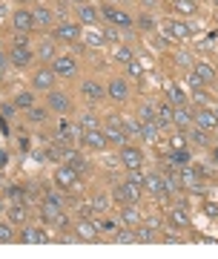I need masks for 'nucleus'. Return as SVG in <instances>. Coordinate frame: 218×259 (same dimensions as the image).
<instances>
[{
    "mask_svg": "<svg viewBox=\"0 0 218 259\" xmlns=\"http://www.w3.org/2000/svg\"><path fill=\"white\" fill-rule=\"evenodd\" d=\"M175 64L184 66V69H192V64H195V61H192L190 52H178V55H175Z\"/></svg>",
    "mask_w": 218,
    "mask_h": 259,
    "instance_id": "09e8293b",
    "label": "nucleus"
},
{
    "mask_svg": "<svg viewBox=\"0 0 218 259\" xmlns=\"http://www.w3.org/2000/svg\"><path fill=\"white\" fill-rule=\"evenodd\" d=\"M32 49H29V44L26 40H15L9 47V64L12 66H18V69H26L29 64H32Z\"/></svg>",
    "mask_w": 218,
    "mask_h": 259,
    "instance_id": "7ed1b4c3",
    "label": "nucleus"
},
{
    "mask_svg": "<svg viewBox=\"0 0 218 259\" xmlns=\"http://www.w3.org/2000/svg\"><path fill=\"white\" fill-rule=\"evenodd\" d=\"M43 204H52V207H61V210H64L66 207V196L58 193V190H49V193L43 196Z\"/></svg>",
    "mask_w": 218,
    "mask_h": 259,
    "instance_id": "e433bc0d",
    "label": "nucleus"
},
{
    "mask_svg": "<svg viewBox=\"0 0 218 259\" xmlns=\"http://www.w3.org/2000/svg\"><path fill=\"white\" fill-rule=\"evenodd\" d=\"M15 107H18V110H29V107H35V93H32V90H23V93H18L15 95Z\"/></svg>",
    "mask_w": 218,
    "mask_h": 259,
    "instance_id": "2f4dec72",
    "label": "nucleus"
},
{
    "mask_svg": "<svg viewBox=\"0 0 218 259\" xmlns=\"http://www.w3.org/2000/svg\"><path fill=\"white\" fill-rule=\"evenodd\" d=\"M192 72H195V75L201 78V83H204V87L215 81V69H212V66H209L207 61H195V64H192Z\"/></svg>",
    "mask_w": 218,
    "mask_h": 259,
    "instance_id": "bb28decb",
    "label": "nucleus"
},
{
    "mask_svg": "<svg viewBox=\"0 0 218 259\" xmlns=\"http://www.w3.org/2000/svg\"><path fill=\"white\" fill-rule=\"evenodd\" d=\"M37 58H40V61H54V58H58V40H54V37H43V40L37 44Z\"/></svg>",
    "mask_w": 218,
    "mask_h": 259,
    "instance_id": "b1692460",
    "label": "nucleus"
},
{
    "mask_svg": "<svg viewBox=\"0 0 218 259\" xmlns=\"http://www.w3.org/2000/svg\"><path fill=\"white\" fill-rule=\"evenodd\" d=\"M144 190H149L152 196H167V185H164L161 173H144Z\"/></svg>",
    "mask_w": 218,
    "mask_h": 259,
    "instance_id": "6ab92c4d",
    "label": "nucleus"
},
{
    "mask_svg": "<svg viewBox=\"0 0 218 259\" xmlns=\"http://www.w3.org/2000/svg\"><path fill=\"white\" fill-rule=\"evenodd\" d=\"M78 23L95 26V23H100V12L95 9V6H89V3H81V6H78Z\"/></svg>",
    "mask_w": 218,
    "mask_h": 259,
    "instance_id": "5701e85b",
    "label": "nucleus"
},
{
    "mask_svg": "<svg viewBox=\"0 0 218 259\" xmlns=\"http://www.w3.org/2000/svg\"><path fill=\"white\" fill-rule=\"evenodd\" d=\"M170 225H173V228H181V231H187V228H190V213H187V207H184V204L170 207Z\"/></svg>",
    "mask_w": 218,
    "mask_h": 259,
    "instance_id": "412c9836",
    "label": "nucleus"
},
{
    "mask_svg": "<svg viewBox=\"0 0 218 259\" xmlns=\"http://www.w3.org/2000/svg\"><path fill=\"white\" fill-rule=\"evenodd\" d=\"M98 12H100V20H106L109 26H118V29H124V32H132V29H135V20H132V15H129V12H124L121 6L103 3Z\"/></svg>",
    "mask_w": 218,
    "mask_h": 259,
    "instance_id": "f257e3e1",
    "label": "nucleus"
},
{
    "mask_svg": "<svg viewBox=\"0 0 218 259\" xmlns=\"http://www.w3.org/2000/svg\"><path fill=\"white\" fill-rule=\"evenodd\" d=\"M164 101H170L173 107H187L190 98H187V93H184L178 83H170V87H167V95H164Z\"/></svg>",
    "mask_w": 218,
    "mask_h": 259,
    "instance_id": "393cba45",
    "label": "nucleus"
},
{
    "mask_svg": "<svg viewBox=\"0 0 218 259\" xmlns=\"http://www.w3.org/2000/svg\"><path fill=\"white\" fill-rule=\"evenodd\" d=\"M75 239H81V242H95V239H98V225L89 222V219H81V222L75 225Z\"/></svg>",
    "mask_w": 218,
    "mask_h": 259,
    "instance_id": "a211bd4d",
    "label": "nucleus"
},
{
    "mask_svg": "<svg viewBox=\"0 0 218 259\" xmlns=\"http://www.w3.org/2000/svg\"><path fill=\"white\" fill-rule=\"evenodd\" d=\"M135 26H138V29H144V32H155V29H158V23H155V18L149 15V12H144V15L135 20Z\"/></svg>",
    "mask_w": 218,
    "mask_h": 259,
    "instance_id": "ea45409f",
    "label": "nucleus"
},
{
    "mask_svg": "<svg viewBox=\"0 0 218 259\" xmlns=\"http://www.w3.org/2000/svg\"><path fill=\"white\" fill-rule=\"evenodd\" d=\"M9 196L15 202H23V187H9Z\"/></svg>",
    "mask_w": 218,
    "mask_h": 259,
    "instance_id": "5fc2aeb1",
    "label": "nucleus"
},
{
    "mask_svg": "<svg viewBox=\"0 0 218 259\" xmlns=\"http://www.w3.org/2000/svg\"><path fill=\"white\" fill-rule=\"evenodd\" d=\"M86 44H89V47H103V44H106V37L98 35V32H86Z\"/></svg>",
    "mask_w": 218,
    "mask_h": 259,
    "instance_id": "3c124183",
    "label": "nucleus"
},
{
    "mask_svg": "<svg viewBox=\"0 0 218 259\" xmlns=\"http://www.w3.org/2000/svg\"><path fill=\"white\" fill-rule=\"evenodd\" d=\"M195 124L204 130H218V112L215 110H195Z\"/></svg>",
    "mask_w": 218,
    "mask_h": 259,
    "instance_id": "4be33fe9",
    "label": "nucleus"
},
{
    "mask_svg": "<svg viewBox=\"0 0 218 259\" xmlns=\"http://www.w3.org/2000/svg\"><path fill=\"white\" fill-rule=\"evenodd\" d=\"M103 136H106L109 144H118V147H124L127 144V130H124V124H121L118 115H109L106 118V127H103Z\"/></svg>",
    "mask_w": 218,
    "mask_h": 259,
    "instance_id": "20e7f679",
    "label": "nucleus"
},
{
    "mask_svg": "<svg viewBox=\"0 0 218 259\" xmlns=\"http://www.w3.org/2000/svg\"><path fill=\"white\" fill-rule=\"evenodd\" d=\"M81 141H83L89 150H106V147H109V141H106V136H103V130H100V127L83 130V133H81Z\"/></svg>",
    "mask_w": 218,
    "mask_h": 259,
    "instance_id": "ddd939ff",
    "label": "nucleus"
},
{
    "mask_svg": "<svg viewBox=\"0 0 218 259\" xmlns=\"http://www.w3.org/2000/svg\"><path fill=\"white\" fill-rule=\"evenodd\" d=\"M92 207L98 213H106L109 210V196L106 193H95V199H92Z\"/></svg>",
    "mask_w": 218,
    "mask_h": 259,
    "instance_id": "a18cd8bd",
    "label": "nucleus"
},
{
    "mask_svg": "<svg viewBox=\"0 0 218 259\" xmlns=\"http://www.w3.org/2000/svg\"><path fill=\"white\" fill-rule=\"evenodd\" d=\"M209 158H212V164L218 167V147H212V150H209Z\"/></svg>",
    "mask_w": 218,
    "mask_h": 259,
    "instance_id": "052dcab7",
    "label": "nucleus"
},
{
    "mask_svg": "<svg viewBox=\"0 0 218 259\" xmlns=\"http://www.w3.org/2000/svg\"><path fill=\"white\" fill-rule=\"evenodd\" d=\"M127 182H132V185H138L141 190H144V173H141V167L138 170H129V179Z\"/></svg>",
    "mask_w": 218,
    "mask_h": 259,
    "instance_id": "603ef678",
    "label": "nucleus"
},
{
    "mask_svg": "<svg viewBox=\"0 0 218 259\" xmlns=\"http://www.w3.org/2000/svg\"><path fill=\"white\" fill-rule=\"evenodd\" d=\"M138 219H141V213H138V204H124V207H121V222H124V225L135 228Z\"/></svg>",
    "mask_w": 218,
    "mask_h": 259,
    "instance_id": "c756f323",
    "label": "nucleus"
},
{
    "mask_svg": "<svg viewBox=\"0 0 218 259\" xmlns=\"http://www.w3.org/2000/svg\"><path fill=\"white\" fill-rule=\"evenodd\" d=\"M215 3H218V0H215Z\"/></svg>",
    "mask_w": 218,
    "mask_h": 259,
    "instance_id": "338daca9",
    "label": "nucleus"
},
{
    "mask_svg": "<svg viewBox=\"0 0 218 259\" xmlns=\"http://www.w3.org/2000/svg\"><path fill=\"white\" fill-rule=\"evenodd\" d=\"M23 219H26V204H12L9 207V222L12 225H18V222H23Z\"/></svg>",
    "mask_w": 218,
    "mask_h": 259,
    "instance_id": "a19ab883",
    "label": "nucleus"
},
{
    "mask_svg": "<svg viewBox=\"0 0 218 259\" xmlns=\"http://www.w3.org/2000/svg\"><path fill=\"white\" fill-rule=\"evenodd\" d=\"M81 95L86 98V101L98 104V101H103V98H106V87H103V83H98V81H83L81 83Z\"/></svg>",
    "mask_w": 218,
    "mask_h": 259,
    "instance_id": "2eb2a0df",
    "label": "nucleus"
},
{
    "mask_svg": "<svg viewBox=\"0 0 218 259\" xmlns=\"http://www.w3.org/2000/svg\"><path fill=\"white\" fill-rule=\"evenodd\" d=\"M112 55H115L118 64H129V61L135 58V49L129 47V44H115V52H112Z\"/></svg>",
    "mask_w": 218,
    "mask_h": 259,
    "instance_id": "7c9ffc66",
    "label": "nucleus"
},
{
    "mask_svg": "<svg viewBox=\"0 0 218 259\" xmlns=\"http://www.w3.org/2000/svg\"><path fill=\"white\" fill-rule=\"evenodd\" d=\"M135 239L144 242V245H152V242H158V233L149 225H135Z\"/></svg>",
    "mask_w": 218,
    "mask_h": 259,
    "instance_id": "c85d7f7f",
    "label": "nucleus"
},
{
    "mask_svg": "<svg viewBox=\"0 0 218 259\" xmlns=\"http://www.w3.org/2000/svg\"><path fill=\"white\" fill-rule=\"evenodd\" d=\"M164 32H167V37H173V40H187V37L192 35L190 32V23H184V20H164Z\"/></svg>",
    "mask_w": 218,
    "mask_h": 259,
    "instance_id": "f8f14e48",
    "label": "nucleus"
},
{
    "mask_svg": "<svg viewBox=\"0 0 218 259\" xmlns=\"http://www.w3.org/2000/svg\"><path fill=\"white\" fill-rule=\"evenodd\" d=\"M158 136H161V127H158L155 121L141 124V139H144V141H158Z\"/></svg>",
    "mask_w": 218,
    "mask_h": 259,
    "instance_id": "473e14b6",
    "label": "nucleus"
},
{
    "mask_svg": "<svg viewBox=\"0 0 218 259\" xmlns=\"http://www.w3.org/2000/svg\"><path fill=\"white\" fill-rule=\"evenodd\" d=\"M26 112H29L26 118L32 121V124H43V121L49 118V110H43V107H29Z\"/></svg>",
    "mask_w": 218,
    "mask_h": 259,
    "instance_id": "4c0bfd02",
    "label": "nucleus"
},
{
    "mask_svg": "<svg viewBox=\"0 0 218 259\" xmlns=\"http://www.w3.org/2000/svg\"><path fill=\"white\" fill-rule=\"evenodd\" d=\"M170 144H173V150H184V147H187V136H184V130H178V133H175Z\"/></svg>",
    "mask_w": 218,
    "mask_h": 259,
    "instance_id": "8fccbe9b",
    "label": "nucleus"
},
{
    "mask_svg": "<svg viewBox=\"0 0 218 259\" xmlns=\"http://www.w3.org/2000/svg\"><path fill=\"white\" fill-rule=\"evenodd\" d=\"M106 95L115 104H127L129 101V81L127 78H112L109 87H106Z\"/></svg>",
    "mask_w": 218,
    "mask_h": 259,
    "instance_id": "1a4fd4ad",
    "label": "nucleus"
},
{
    "mask_svg": "<svg viewBox=\"0 0 218 259\" xmlns=\"http://www.w3.org/2000/svg\"><path fill=\"white\" fill-rule=\"evenodd\" d=\"M127 75H129V78H135V81H144V78H146V69L141 66V61H138V58H132V61L127 64Z\"/></svg>",
    "mask_w": 218,
    "mask_h": 259,
    "instance_id": "f704fd0d",
    "label": "nucleus"
},
{
    "mask_svg": "<svg viewBox=\"0 0 218 259\" xmlns=\"http://www.w3.org/2000/svg\"><path fill=\"white\" fill-rule=\"evenodd\" d=\"M6 69H9V55L0 49V72H6Z\"/></svg>",
    "mask_w": 218,
    "mask_h": 259,
    "instance_id": "6e6d98bb",
    "label": "nucleus"
},
{
    "mask_svg": "<svg viewBox=\"0 0 218 259\" xmlns=\"http://www.w3.org/2000/svg\"><path fill=\"white\" fill-rule=\"evenodd\" d=\"M190 139L192 141H195V144H201V147H204V144H207V130H204V127H198V124H192V127H190Z\"/></svg>",
    "mask_w": 218,
    "mask_h": 259,
    "instance_id": "37998d69",
    "label": "nucleus"
},
{
    "mask_svg": "<svg viewBox=\"0 0 218 259\" xmlns=\"http://www.w3.org/2000/svg\"><path fill=\"white\" fill-rule=\"evenodd\" d=\"M121 164L127 167V170H138V167L144 164V150L132 147V144H124L121 147Z\"/></svg>",
    "mask_w": 218,
    "mask_h": 259,
    "instance_id": "9d476101",
    "label": "nucleus"
},
{
    "mask_svg": "<svg viewBox=\"0 0 218 259\" xmlns=\"http://www.w3.org/2000/svg\"><path fill=\"white\" fill-rule=\"evenodd\" d=\"M112 239L118 242V245H132V242H138V239H135V228L124 225V228H121V231L115 233V236H112Z\"/></svg>",
    "mask_w": 218,
    "mask_h": 259,
    "instance_id": "72a5a7b5",
    "label": "nucleus"
},
{
    "mask_svg": "<svg viewBox=\"0 0 218 259\" xmlns=\"http://www.w3.org/2000/svg\"><path fill=\"white\" fill-rule=\"evenodd\" d=\"M6 161H9V153H6V150H0V170L6 167Z\"/></svg>",
    "mask_w": 218,
    "mask_h": 259,
    "instance_id": "bf43d9fd",
    "label": "nucleus"
},
{
    "mask_svg": "<svg viewBox=\"0 0 218 259\" xmlns=\"http://www.w3.org/2000/svg\"><path fill=\"white\" fill-rule=\"evenodd\" d=\"M170 161H173V167H178V170L187 167V164H190V153H187V147H184V150H173V153H170Z\"/></svg>",
    "mask_w": 218,
    "mask_h": 259,
    "instance_id": "c9c22d12",
    "label": "nucleus"
},
{
    "mask_svg": "<svg viewBox=\"0 0 218 259\" xmlns=\"http://www.w3.org/2000/svg\"><path fill=\"white\" fill-rule=\"evenodd\" d=\"M54 83H58V75L52 72V66L32 72V90L35 93H49V90H54Z\"/></svg>",
    "mask_w": 218,
    "mask_h": 259,
    "instance_id": "39448f33",
    "label": "nucleus"
},
{
    "mask_svg": "<svg viewBox=\"0 0 218 259\" xmlns=\"http://www.w3.org/2000/svg\"><path fill=\"white\" fill-rule=\"evenodd\" d=\"M54 185L61 187V190H69V187H78L81 185V173H75L69 164H61L54 170Z\"/></svg>",
    "mask_w": 218,
    "mask_h": 259,
    "instance_id": "0eeeda50",
    "label": "nucleus"
},
{
    "mask_svg": "<svg viewBox=\"0 0 218 259\" xmlns=\"http://www.w3.org/2000/svg\"><path fill=\"white\" fill-rule=\"evenodd\" d=\"M20 242H26V245H46L49 236H46V231H40L37 225H26V228L20 231Z\"/></svg>",
    "mask_w": 218,
    "mask_h": 259,
    "instance_id": "f3484780",
    "label": "nucleus"
},
{
    "mask_svg": "<svg viewBox=\"0 0 218 259\" xmlns=\"http://www.w3.org/2000/svg\"><path fill=\"white\" fill-rule=\"evenodd\" d=\"M173 12L175 15H184V18H192L198 12V3L195 0H173Z\"/></svg>",
    "mask_w": 218,
    "mask_h": 259,
    "instance_id": "cd10ccee",
    "label": "nucleus"
},
{
    "mask_svg": "<svg viewBox=\"0 0 218 259\" xmlns=\"http://www.w3.org/2000/svg\"><path fill=\"white\" fill-rule=\"evenodd\" d=\"M192 124H195V112H192L190 107H175V112H173V127L187 133Z\"/></svg>",
    "mask_w": 218,
    "mask_h": 259,
    "instance_id": "dca6fc26",
    "label": "nucleus"
},
{
    "mask_svg": "<svg viewBox=\"0 0 218 259\" xmlns=\"http://www.w3.org/2000/svg\"><path fill=\"white\" fill-rule=\"evenodd\" d=\"M115 199L121 204H138L141 202V187L132 185V182H121V185H115Z\"/></svg>",
    "mask_w": 218,
    "mask_h": 259,
    "instance_id": "6e6552de",
    "label": "nucleus"
},
{
    "mask_svg": "<svg viewBox=\"0 0 218 259\" xmlns=\"http://www.w3.org/2000/svg\"><path fill=\"white\" fill-rule=\"evenodd\" d=\"M100 231H115V222H100Z\"/></svg>",
    "mask_w": 218,
    "mask_h": 259,
    "instance_id": "680f3d73",
    "label": "nucleus"
},
{
    "mask_svg": "<svg viewBox=\"0 0 218 259\" xmlns=\"http://www.w3.org/2000/svg\"><path fill=\"white\" fill-rule=\"evenodd\" d=\"M144 3V9H152V6H158V0H141Z\"/></svg>",
    "mask_w": 218,
    "mask_h": 259,
    "instance_id": "e2e57ef3",
    "label": "nucleus"
},
{
    "mask_svg": "<svg viewBox=\"0 0 218 259\" xmlns=\"http://www.w3.org/2000/svg\"><path fill=\"white\" fill-rule=\"evenodd\" d=\"M69 3H75V6H81V3H86V0H69Z\"/></svg>",
    "mask_w": 218,
    "mask_h": 259,
    "instance_id": "0e129e2a",
    "label": "nucleus"
},
{
    "mask_svg": "<svg viewBox=\"0 0 218 259\" xmlns=\"http://www.w3.org/2000/svg\"><path fill=\"white\" fill-rule=\"evenodd\" d=\"M46 104H49V110L58 112V115H66V112L72 110V98L61 90H49L46 93Z\"/></svg>",
    "mask_w": 218,
    "mask_h": 259,
    "instance_id": "423d86ee",
    "label": "nucleus"
},
{
    "mask_svg": "<svg viewBox=\"0 0 218 259\" xmlns=\"http://www.w3.org/2000/svg\"><path fill=\"white\" fill-rule=\"evenodd\" d=\"M35 26L37 23H35V18H32V12L29 9H18L15 15H12V29L20 32V35H23V32H32Z\"/></svg>",
    "mask_w": 218,
    "mask_h": 259,
    "instance_id": "4468645a",
    "label": "nucleus"
},
{
    "mask_svg": "<svg viewBox=\"0 0 218 259\" xmlns=\"http://www.w3.org/2000/svg\"><path fill=\"white\" fill-rule=\"evenodd\" d=\"M18 3H40V0H18Z\"/></svg>",
    "mask_w": 218,
    "mask_h": 259,
    "instance_id": "69168bd1",
    "label": "nucleus"
},
{
    "mask_svg": "<svg viewBox=\"0 0 218 259\" xmlns=\"http://www.w3.org/2000/svg\"><path fill=\"white\" fill-rule=\"evenodd\" d=\"M121 124H124V130H127V136L129 133H132V136H141V121L138 118H124Z\"/></svg>",
    "mask_w": 218,
    "mask_h": 259,
    "instance_id": "de8ad7c7",
    "label": "nucleus"
},
{
    "mask_svg": "<svg viewBox=\"0 0 218 259\" xmlns=\"http://www.w3.org/2000/svg\"><path fill=\"white\" fill-rule=\"evenodd\" d=\"M158 118V110H155V104H144L141 110H138V121L146 124V121H155Z\"/></svg>",
    "mask_w": 218,
    "mask_h": 259,
    "instance_id": "58836bf2",
    "label": "nucleus"
},
{
    "mask_svg": "<svg viewBox=\"0 0 218 259\" xmlns=\"http://www.w3.org/2000/svg\"><path fill=\"white\" fill-rule=\"evenodd\" d=\"M15 110H18V107H15V104H6V107H3V110H0V112H3V115H6V118H9V115H12V112H15Z\"/></svg>",
    "mask_w": 218,
    "mask_h": 259,
    "instance_id": "13d9d810",
    "label": "nucleus"
},
{
    "mask_svg": "<svg viewBox=\"0 0 218 259\" xmlns=\"http://www.w3.org/2000/svg\"><path fill=\"white\" fill-rule=\"evenodd\" d=\"M52 72L58 75V78H72V75L78 72V61H75L72 55H58L52 61Z\"/></svg>",
    "mask_w": 218,
    "mask_h": 259,
    "instance_id": "9b49d317",
    "label": "nucleus"
},
{
    "mask_svg": "<svg viewBox=\"0 0 218 259\" xmlns=\"http://www.w3.org/2000/svg\"><path fill=\"white\" fill-rule=\"evenodd\" d=\"M118 32H124V29L109 26V23H106V29H103V37H106V44H121V35H118Z\"/></svg>",
    "mask_w": 218,
    "mask_h": 259,
    "instance_id": "49530a36",
    "label": "nucleus"
},
{
    "mask_svg": "<svg viewBox=\"0 0 218 259\" xmlns=\"http://www.w3.org/2000/svg\"><path fill=\"white\" fill-rule=\"evenodd\" d=\"M9 242H15V225L0 222V245H9Z\"/></svg>",
    "mask_w": 218,
    "mask_h": 259,
    "instance_id": "79ce46f5",
    "label": "nucleus"
},
{
    "mask_svg": "<svg viewBox=\"0 0 218 259\" xmlns=\"http://www.w3.org/2000/svg\"><path fill=\"white\" fill-rule=\"evenodd\" d=\"M161 242H170V245H175V242H181V236H175V233H167V236H161Z\"/></svg>",
    "mask_w": 218,
    "mask_h": 259,
    "instance_id": "4d7b16f0",
    "label": "nucleus"
},
{
    "mask_svg": "<svg viewBox=\"0 0 218 259\" xmlns=\"http://www.w3.org/2000/svg\"><path fill=\"white\" fill-rule=\"evenodd\" d=\"M178 182H181V187H187V190H201V173L192 170V167H181V170H178Z\"/></svg>",
    "mask_w": 218,
    "mask_h": 259,
    "instance_id": "aec40b11",
    "label": "nucleus"
},
{
    "mask_svg": "<svg viewBox=\"0 0 218 259\" xmlns=\"http://www.w3.org/2000/svg\"><path fill=\"white\" fill-rule=\"evenodd\" d=\"M52 37L58 44H75L81 40V23H69V20H61L52 26Z\"/></svg>",
    "mask_w": 218,
    "mask_h": 259,
    "instance_id": "f03ea898",
    "label": "nucleus"
},
{
    "mask_svg": "<svg viewBox=\"0 0 218 259\" xmlns=\"http://www.w3.org/2000/svg\"><path fill=\"white\" fill-rule=\"evenodd\" d=\"M78 124H81V130H95L98 127V115L95 112H83L81 118H78Z\"/></svg>",
    "mask_w": 218,
    "mask_h": 259,
    "instance_id": "c03bdc74",
    "label": "nucleus"
},
{
    "mask_svg": "<svg viewBox=\"0 0 218 259\" xmlns=\"http://www.w3.org/2000/svg\"><path fill=\"white\" fill-rule=\"evenodd\" d=\"M32 18H35V23L37 26H54V23H58V20H54V12L52 9H46V6H40V3H37L35 9H32Z\"/></svg>",
    "mask_w": 218,
    "mask_h": 259,
    "instance_id": "a878e982",
    "label": "nucleus"
},
{
    "mask_svg": "<svg viewBox=\"0 0 218 259\" xmlns=\"http://www.w3.org/2000/svg\"><path fill=\"white\" fill-rule=\"evenodd\" d=\"M187 81H190V87L195 90V93H201V90H204V83H201V78H198L195 72H192V69H190V75H187Z\"/></svg>",
    "mask_w": 218,
    "mask_h": 259,
    "instance_id": "864d4df0",
    "label": "nucleus"
}]
</instances>
